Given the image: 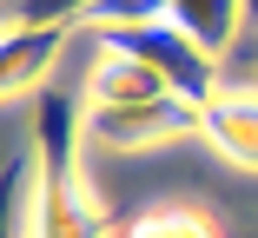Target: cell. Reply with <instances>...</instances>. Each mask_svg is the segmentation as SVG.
<instances>
[{"instance_id": "obj_2", "label": "cell", "mask_w": 258, "mask_h": 238, "mask_svg": "<svg viewBox=\"0 0 258 238\" xmlns=\"http://www.w3.org/2000/svg\"><path fill=\"white\" fill-rule=\"evenodd\" d=\"M93 33H99V46H113V53L146 60L152 73L179 93V100H192V106H212V100H219V60L205 53L199 40H185L172 20H146V27H93Z\"/></svg>"}, {"instance_id": "obj_3", "label": "cell", "mask_w": 258, "mask_h": 238, "mask_svg": "<svg viewBox=\"0 0 258 238\" xmlns=\"http://www.w3.org/2000/svg\"><path fill=\"white\" fill-rule=\"evenodd\" d=\"M185 132H205V106L179 100V93H166V100H152V106H126V113H86V139H99V146H113V152L172 146Z\"/></svg>"}, {"instance_id": "obj_10", "label": "cell", "mask_w": 258, "mask_h": 238, "mask_svg": "<svg viewBox=\"0 0 258 238\" xmlns=\"http://www.w3.org/2000/svg\"><path fill=\"white\" fill-rule=\"evenodd\" d=\"M245 33L258 40V0H245Z\"/></svg>"}, {"instance_id": "obj_4", "label": "cell", "mask_w": 258, "mask_h": 238, "mask_svg": "<svg viewBox=\"0 0 258 238\" xmlns=\"http://www.w3.org/2000/svg\"><path fill=\"white\" fill-rule=\"evenodd\" d=\"M166 80L152 73L146 60H133V53H99L93 60V73H86V100H93V113H126V106H152V100H166Z\"/></svg>"}, {"instance_id": "obj_8", "label": "cell", "mask_w": 258, "mask_h": 238, "mask_svg": "<svg viewBox=\"0 0 258 238\" xmlns=\"http://www.w3.org/2000/svg\"><path fill=\"white\" fill-rule=\"evenodd\" d=\"M126 238H225L205 205H152L126 225Z\"/></svg>"}, {"instance_id": "obj_9", "label": "cell", "mask_w": 258, "mask_h": 238, "mask_svg": "<svg viewBox=\"0 0 258 238\" xmlns=\"http://www.w3.org/2000/svg\"><path fill=\"white\" fill-rule=\"evenodd\" d=\"M106 0H7V27H93Z\"/></svg>"}, {"instance_id": "obj_5", "label": "cell", "mask_w": 258, "mask_h": 238, "mask_svg": "<svg viewBox=\"0 0 258 238\" xmlns=\"http://www.w3.org/2000/svg\"><path fill=\"white\" fill-rule=\"evenodd\" d=\"M205 139L219 146V159H232L238 172H258V93L238 86V93H219L205 106Z\"/></svg>"}, {"instance_id": "obj_7", "label": "cell", "mask_w": 258, "mask_h": 238, "mask_svg": "<svg viewBox=\"0 0 258 238\" xmlns=\"http://www.w3.org/2000/svg\"><path fill=\"white\" fill-rule=\"evenodd\" d=\"M67 40V27H7V53H0V86L27 93L40 86V73L53 66V46Z\"/></svg>"}, {"instance_id": "obj_6", "label": "cell", "mask_w": 258, "mask_h": 238, "mask_svg": "<svg viewBox=\"0 0 258 238\" xmlns=\"http://www.w3.org/2000/svg\"><path fill=\"white\" fill-rule=\"evenodd\" d=\"M159 7H166V20H172L185 40H199L212 60L245 33V0H159Z\"/></svg>"}, {"instance_id": "obj_1", "label": "cell", "mask_w": 258, "mask_h": 238, "mask_svg": "<svg viewBox=\"0 0 258 238\" xmlns=\"http://www.w3.org/2000/svg\"><path fill=\"white\" fill-rule=\"evenodd\" d=\"M86 119L67 93H33V152H40V225L33 238H113V212L80 172Z\"/></svg>"}]
</instances>
